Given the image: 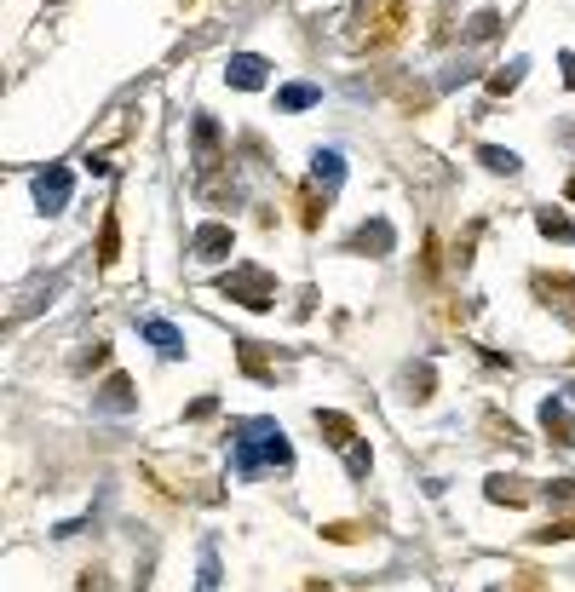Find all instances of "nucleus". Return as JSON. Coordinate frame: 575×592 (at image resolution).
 Masks as SVG:
<instances>
[{"instance_id": "1", "label": "nucleus", "mask_w": 575, "mask_h": 592, "mask_svg": "<svg viewBox=\"0 0 575 592\" xmlns=\"http://www.w3.org/2000/svg\"><path fill=\"white\" fill-rule=\"evenodd\" d=\"M265 466H276V472L294 466V449H288L282 426L276 420H236L230 426V472L236 478H259Z\"/></svg>"}, {"instance_id": "2", "label": "nucleus", "mask_w": 575, "mask_h": 592, "mask_svg": "<svg viewBox=\"0 0 575 592\" xmlns=\"http://www.w3.org/2000/svg\"><path fill=\"white\" fill-rule=\"evenodd\" d=\"M357 41L363 46H391L409 23V0H357Z\"/></svg>"}, {"instance_id": "3", "label": "nucleus", "mask_w": 575, "mask_h": 592, "mask_svg": "<svg viewBox=\"0 0 575 592\" xmlns=\"http://www.w3.org/2000/svg\"><path fill=\"white\" fill-rule=\"evenodd\" d=\"M219 294L236 299V305H248V311H271L276 305V276L265 265H236V271L219 276Z\"/></svg>"}, {"instance_id": "4", "label": "nucleus", "mask_w": 575, "mask_h": 592, "mask_svg": "<svg viewBox=\"0 0 575 592\" xmlns=\"http://www.w3.org/2000/svg\"><path fill=\"white\" fill-rule=\"evenodd\" d=\"M547 501H552V524L535 529V541H570V535H575V483L570 478H552L547 483Z\"/></svg>"}, {"instance_id": "5", "label": "nucleus", "mask_w": 575, "mask_h": 592, "mask_svg": "<svg viewBox=\"0 0 575 592\" xmlns=\"http://www.w3.org/2000/svg\"><path fill=\"white\" fill-rule=\"evenodd\" d=\"M535 294H541V305H547L552 317H564L575 328V276L564 271H535V282H529Z\"/></svg>"}, {"instance_id": "6", "label": "nucleus", "mask_w": 575, "mask_h": 592, "mask_svg": "<svg viewBox=\"0 0 575 592\" xmlns=\"http://www.w3.org/2000/svg\"><path fill=\"white\" fill-rule=\"evenodd\" d=\"M35 202H41V213H64L69 207V167L46 161L41 173H35Z\"/></svg>"}, {"instance_id": "7", "label": "nucleus", "mask_w": 575, "mask_h": 592, "mask_svg": "<svg viewBox=\"0 0 575 592\" xmlns=\"http://www.w3.org/2000/svg\"><path fill=\"white\" fill-rule=\"evenodd\" d=\"M219 121H213V115H196V173H202V179H213V173H219Z\"/></svg>"}, {"instance_id": "8", "label": "nucleus", "mask_w": 575, "mask_h": 592, "mask_svg": "<svg viewBox=\"0 0 575 592\" xmlns=\"http://www.w3.org/2000/svg\"><path fill=\"white\" fill-rule=\"evenodd\" d=\"M317 432L328 449H357V426H351V414L340 409H317Z\"/></svg>"}, {"instance_id": "9", "label": "nucleus", "mask_w": 575, "mask_h": 592, "mask_svg": "<svg viewBox=\"0 0 575 592\" xmlns=\"http://www.w3.org/2000/svg\"><path fill=\"white\" fill-rule=\"evenodd\" d=\"M265 69H271L265 58H253V52H236V58L225 64V81H230V87H242V92H259V87H265Z\"/></svg>"}, {"instance_id": "10", "label": "nucleus", "mask_w": 575, "mask_h": 592, "mask_svg": "<svg viewBox=\"0 0 575 592\" xmlns=\"http://www.w3.org/2000/svg\"><path fill=\"white\" fill-rule=\"evenodd\" d=\"M391 242H397V236H391L386 219H368V225L357 230V236H351L345 248H351V253H374V259H380V253H391Z\"/></svg>"}, {"instance_id": "11", "label": "nucleus", "mask_w": 575, "mask_h": 592, "mask_svg": "<svg viewBox=\"0 0 575 592\" xmlns=\"http://www.w3.org/2000/svg\"><path fill=\"white\" fill-rule=\"evenodd\" d=\"M92 403H98L104 414H127V409L138 403V397H133V380H127V374H110V380H104V391H98Z\"/></svg>"}, {"instance_id": "12", "label": "nucleus", "mask_w": 575, "mask_h": 592, "mask_svg": "<svg viewBox=\"0 0 575 592\" xmlns=\"http://www.w3.org/2000/svg\"><path fill=\"white\" fill-rule=\"evenodd\" d=\"M190 253H196V259H225L230 253V225H202L196 236H190Z\"/></svg>"}, {"instance_id": "13", "label": "nucleus", "mask_w": 575, "mask_h": 592, "mask_svg": "<svg viewBox=\"0 0 575 592\" xmlns=\"http://www.w3.org/2000/svg\"><path fill=\"white\" fill-rule=\"evenodd\" d=\"M541 489H529V478H489V501L495 506H529Z\"/></svg>"}, {"instance_id": "14", "label": "nucleus", "mask_w": 575, "mask_h": 592, "mask_svg": "<svg viewBox=\"0 0 575 592\" xmlns=\"http://www.w3.org/2000/svg\"><path fill=\"white\" fill-rule=\"evenodd\" d=\"M322 213H328V190H322L317 179H311V184H299V225H305V230H317V225H322Z\"/></svg>"}, {"instance_id": "15", "label": "nucleus", "mask_w": 575, "mask_h": 592, "mask_svg": "<svg viewBox=\"0 0 575 592\" xmlns=\"http://www.w3.org/2000/svg\"><path fill=\"white\" fill-rule=\"evenodd\" d=\"M144 340L156 345L161 357H179V351H184V334L173 328V322H161V317H150V322H144Z\"/></svg>"}, {"instance_id": "16", "label": "nucleus", "mask_w": 575, "mask_h": 592, "mask_svg": "<svg viewBox=\"0 0 575 592\" xmlns=\"http://www.w3.org/2000/svg\"><path fill=\"white\" fill-rule=\"evenodd\" d=\"M311 179H317L322 190L334 196V190H340V179H345V156H340V150H317V167H311Z\"/></svg>"}, {"instance_id": "17", "label": "nucleus", "mask_w": 575, "mask_h": 592, "mask_svg": "<svg viewBox=\"0 0 575 592\" xmlns=\"http://www.w3.org/2000/svg\"><path fill=\"white\" fill-rule=\"evenodd\" d=\"M236 357H242V368H248L253 380H276V363H271V357H265V351H259L253 340L236 345Z\"/></svg>"}, {"instance_id": "18", "label": "nucleus", "mask_w": 575, "mask_h": 592, "mask_svg": "<svg viewBox=\"0 0 575 592\" xmlns=\"http://www.w3.org/2000/svg\"><path fill=\"white\" fill-rule=\"evenodd\" d=\"M121 259V225H115V213H104V225H98V265H115Z\"/></svg>"}, {"instance_id": "19", "label": "nucleus", "mask_w": 575, "mask_h": 592, "mask_svg": "<svg viewBox=\"0 0 575 592\" xmlns=\"http://www.w3.org/2000/svg\"><path fill=\"white\" fill-rule=\"evenodd\" d=\"M478 161L489 167V173H518V156H512V150H501V144H483Z\"/></svg>"}, {"instance_id": "20", "label": "nucleus", "mask_w": 575, "mask_h": 592, "mask_svg": "<svg viewBox=\"0 0 575 592\" xmlns=\"http://www.w3.org/2000/svg\"><path fill=\"white\" fill-rule=\"evenodd\" d=\"M535 225H541V236H558V242H570V236H575V225L564 219V213H552V207L535 213Z\"/></svg>"}, {"instance_id": "21", "label": "nucleus", "mask_w": 575, "mask_h": 592, "mask_svg": "<svg viewBox=\"0 0 575 592\" xmlns=\"http://www.w3.org/2000/svg\"><path fill=\"white\" fill-rule=\"evenodd\" d=\"M276 104H282V110H311V104H317V87H282Z\"/></svg>"}, {"instance_id": "22", "label": "nucleus", "mask_w": 575, "mask_h": 592, "mask_svg": "<svg viewBox=\"0 0 575 592\" xmlns=\"http://www.w3.org/2000/svg\"><path fill=\"white\" fill-rule=\"evenodd\" d=\"M518 81H524V58H518V64H506V69H495V75H489V92L501 98V92H512Z\"/></svg>"}, {"instance_id": "23", "label": "nucleus", "mask_w": 575, "mask_h": 592, "mask_svg": "<svg viewBox=\"0 0 575 592\" xmlns=\"http://www.w3.org/2000/svg\"><path fill=\"white\" fill-rule=\"evenodd\" d=\"M489 35H501V12H478L466 29V41H489Z\"/></svg>"}, {"instance_id": "24", "label": "nucleus", "mask_w": 575, "mask_h": 592, "mask_svg": "<svg viewBox=\"0 0 575 592\" xmlns=\"http://www.w3.org/2000/svg\"><path fill=\"white\" fill-rule=\"evenodd\" d=\"M196 592H219V558H213V552H202V581H196Z\"/></svg>"}, {"instance_id": "25", "label": "nucleus", "mask_w": 575, "mask_h": 592, "mask_svg": "<svg viewBox=\"0 0 575 592\" xmlns=\"http://www.w3.org/2000/svg\"><path fill=\"white\" fill-rule=\"evenodd\" d=\"M328 541H363V524H322Z\"/></svg>"}, {"instance_id": "26", "label": "nucleus", "mask_w": 575, "mask_h": 592, "mask_svg": "<svg viewBox=\"0 0 575 592\" xmlns=\"http://www.w3.org/2000/svg\"><path fill=\"white\" fill-rule=\"evenodd\" d=\"M512 587H518V592H547V587H541V575H535V570H518V575H512Z\"/></svg>"}, {"instance_id": "27", "label": "nucleus", "mask_w": 575, "mask_h": 592, "mask_svg": "<svg viewBox=\"0 0 575 592\" xmlns=\"http://www.w3.org/2000/svg\"><path fill=\"white\" fill-rule=\"evenodd\" d=\"M81 592H110V581H104V570H81Z\"/></svg>"}, {"instance_id": "28", "label": "nucleus", "mask_w": 575, "mask_h": 592, "mask_svg": "<svg viewBox=\"0 0 575 592\" xmlns=\"http://www.w3.org/2000/svg\"><path fill=\"white\" fill-rule=\"evenodd\" d=\"M213 409H219V403H213V397H202V403H190V414H184V420H207Z\"/></svg>"}, {"instance_id": "29", "label": "nucleus", "mask_w": 575, "mask_h": 592, "mask_svg": "<svg viewBox=\"0 0 575 592\" xmlns=\"http://www.w3.org/2000/svg\"><path fill=\"white\" fill-rule=\"evenodd\" d=\"M558 64H564V81H570V92H575V52H564Z\"/></svg>"}, {"instance_id": "30", "label": "nucleus", "mask_w": 575, "mask_h": 592, "mask_svg": "<svg viewBox=\"0 0 575 592\" xmlns=\"http://www.w3.org/2000/svg\"><path fill=\"white\" fill-rule=\"evenodd\" d=\"M570 202H575V179H570Z\"/></svg>"}, {"instance_id": "31", "label": "nucleus", "mask_w": 575, "mask_h": 592, "mask_svg": "<svg viewBox=\"0 0 575 592\" xmlns=\"http://www.w3.org/2000/svg\"><path fill=\"white\" fill-rule=\"evenodd\" d=\"M570 138H575V133H570Z\"/></svg>"}]
</instances>
